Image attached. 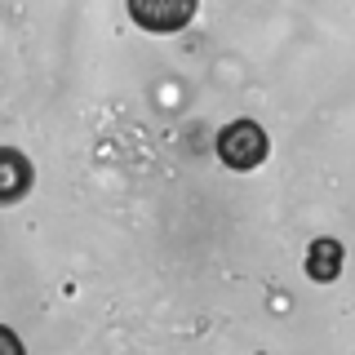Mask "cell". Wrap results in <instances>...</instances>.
I'll return each mask as SVG.
<instances>
[{
	"label": "cell",
	"mask_w": 355,
	"mask_h": 355,
	"mask_svg": "<svg viewBox=\"0 0 355 355\" xmlns=\"http://www.w3.org/2000/svg\"><path fill=\"white\" fill-rule=\"evenodd\" d=\"M200 0H129V14L142 31H155V36H169V31H182L191 22Z\"/></svg>",
	"instance_id": "obj_2"
},
{
	"label": "cell",
	"mask_w": 355,
	"mask_h": 355,
	"mask_svg": "<svg viewBox=\"0 0 355 355\" xmlns=\"http://www.w3.org/2000/svg\"><path fill=\"white\" fill-rule=\"evenodd\" d=\"M266 151H271V142H266L262 125H253V120H231V125L218 133V155H222V164L236 169V173L258 169L266 160Z\"/></svg>",
	"instance_id": "obj_1"
},
{
	"label": "cell",
	"mask_w": 355,
	"mask_h": 355,
	"mask_svg": "<svg viewBox=\"0 0 355 355\" xmlns=\"http://www.w3.org/2000/svg\"><path fill=\"white\" fill-rule=\"evenodd\" d=\"M36 173H31V160L18 147H0V205H18L22 196L31 191Z\"/></svg>",
	"instance_id": "obj_3"
},
{
	"label": "cell",
	"mask_w": 355,
	"mask_h": 355,
	"mask_svg": "<svg viewBox=\"0 0 355 355\" xmlns=\"http://www.w3.org/2000/svg\"><path fill=\"white\" fill-rule=\"evenodd\" d=\"M338 271H342V244L338 240H315L311 253H306V275L320 280V284H329V280H338Z\"/></svg>",
	"instance_id": "obj_4"
},
{
	"label": "cell",
	"mask_w": 355,
	"mask_h": 355,
	"mask_svg": "<svg viewBox=\"0 0 355 355\" xmlns=\"http://www.w3.org/2000/svg\"><path fill=\"white\" fill-rule=\"evenodd\" d=\"M0 355H27V351H22V342H18V333L5 329V324H0Z\"/></svg>",
	"instance_id": "obj_5"
}]
</instances>
